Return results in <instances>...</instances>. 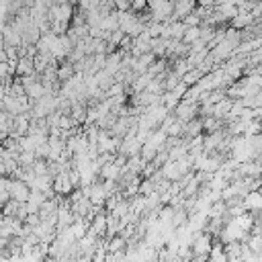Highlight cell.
Wrapping results in <instances>:
<instances>
[{
	"instance_id": "1",
	"label": "cell",
	"mask_w": 262,
	"mask_h": 262,
	"mask_svg": "<svg viewBox=\"0 0 262 262\" xmlns=\"http://www.w3.org/2000/svg\"><path fill=\"white\" fill-rule=\"evenodd\" d=\"M29 192H31V188L20 178L10 176V182H8V194H10V199H14L18 203H25L29 199Z\"/></svg>"
},
{
	"instance_id": "2",
	"label": "cell",
	"mask_w": 262,
	"mask_h": 262,
	"mask_svg": "<svg viewBox=\"0 0 262 262\" xmlns=\"http://www.w3.org/2000/svg\"><path fill=\"white\" fill-rule=\"evenodd\" d=\"M51 188H53V192L55 194H68L74 186H72V182H70V178H68V172H59V174H55L53 176V182H51Z\"/></svg>"
},
{
	"instance_id": "3",
	"label": "cell",
	"mask_w": 262,
	"mask_h": 262,
	"mask_svg": "<svg viewBox=\"0 0 262 262\" xmlns=\"http://www.w3.org/2000/svg\"><path fill=\"white\" fill-rule=\"evenodd\" d=\"M242 205H244L246 211L262 209V194H260V190H248V192L242 196Z\"/></svg>"
},
{
	"instance_id": "4",
	"label": "cell",
	"mask_w": 262,
	"mask_h": 262,
	"mask_svg": "<svg viewBox=\"0 0 262 262\" xmlns=\"http://www.w3.org/2000/svg\"><path fill=\"white\" fill-rule=\"evenodd\" d=\"M254 20H260V18H254L248 10H237V14H235L227 25H229V27H233V29H244V27L252 25Z\"/></svg>"
},
{
	"instance_id": "5",
	"label": "cell",
	"mask_w": 262,
	"mask_h": 262,
	"mask_svg": "<svg viewBox=\"0 0 262 262\" xmlns=\"http://www.w3.org/2000/svg\"><path fill=\"white\" fill-rule=\"evenodd\" d=\"M2 41H4V45H20V33L10 23H4V27H2Z\"/></svg>"
},
{
	"instance_id": "6",
	"label": "cell",
	"mask_w": 262,
	"mask_h": 262,
	"mask_svg": "<svg viewBox=\"0 0 262 262\" xmlns=\"http://www.w3.org/2000/svg\"><path fill=\"white\" fill-rule=\"evenodd\" d=\"M90 207H92V203L88 201V196H80L78 201H74V203H70V211L74 213V217H86V213L90 211Z\"/></svg>"
},
{
	"instance_id": "7",
	"label": "cell",
	"mask_w": 262,
	"mask_h": 262,
	"mask_svg": "<svg viewBox=\"0 0 262 262\" xmlns=\"http://www.w3.org/2000/svg\"><path fill=\"white\" fill-rule=\"evenodd\" d=\"M119 174H121V168L117 164H113V162L102 164L100 170H98V178H102V180H117Z\"/></svg>"
},
{
	"instance_id": "8",
	"label": "cell",
	"mask_w": 262,
	"mask_h": 262,
	"mask_svg": "<svg viewBox=\"0 0 262 262\" xmlns=\"http://www.w3.org/2000/svg\"><path fill=\"white\" fill-rule=\"evenodd\" d=\"M215 10L219 12V16H221L225 23H229V20L237 14V6L231 4V2H219V4H215Z\"/></svg>"
},
{
	"instance_id": "9",
	"label": "cell",
	"mask_w": 262,
	"mask_h": 262,
	"mask_svg": "<svg viewBox=\"0 0 262 262\" xmlns=\"http://www.w3.org/2000/svg\"><path fill=\"white\" fill-rule=\"evenodd\" d=\"M45 92H47V86H45V84H43L41 80H37V82H33L31 86H27V88H25V94L29 96L31 104H33V102H35L37 98H41V96H43Z\"/></svg>"
},
{
	"instance_id": "10",
	"label": "cell",
	"mask_w": 262,
	"mask_h": 262,
	"mask_svg": "<svg viewBox=\"0 0 262 262\" xmlns=\"http://www.w3.org/2000/svg\"><path fill=\"white\" fill-rule=\"evenodd\" d=\"M201 123H203V131H205V133L225 127V121H223V119H217V117H213V115H203V117H201Z\"/></svg>"
},
{
	"instance_id": "11",
	"label": "cell",
	"mask_w": 262,
	"mask_h": 262,
	"mask_svg": "<svg viewBox=\"0 0 262 262\" xmlns=\"http://www.w3.org/2000/svg\"><path fill=\"white\" fill-rule=\"evenodd\" d=\"M100 29H104V31H115V29H119V10H117V8H113V10L102 18Z\"/></svg>"
},
{
	"instance_id": "12",
	"label": "cell",
	"mask_w": 262,
	"mask_h": 262,
	"mask_svg": "<svg viewBox=\"0 0 262 262\" xmlns=\"http://www.w3.org/2000/svg\"><path fill=\"white\" fill-rule=\"evenodd\" d=\"M2 108H4L8 115H18V113H20V104H18L16 96H12V94H4V96H2Z\"/></svg>"
},
{
	"instance_id": "13",
	"label": "cell",
	"mask_w": 262,
	"mask_h": 262,
	"mask_svg": "<svg viewBox=\"0 0 262 262\" xmlns=\"http://www.w3.org/2000/svg\"><path fill=\"white\" fill-rule=\"evenodd\" d=\"M35 68H33V59L23 55L16 59V76H25V74H33Z\"/></svg>"
},
{
	"instance_id": "14",
	"label": "cell",
	"mask_w": 262,
	"mask_h": 262,
	"mask_svg": "<svg viewBox=\"0 0 262 262\" xmlns=\"http://www.w3.org/2000/svg\"><path fill=\"white\" fill-rule=\"evenodd\" d=\"M72 74H74V66H72L68 59H63V61H59V63H57V68H55V76H57V80H59V82L68 80Z\"/></svg>"
},
{
	"instance_id": "15",
	"label": "cell",
	"mask_w": 262,
	"mask_h": 262,
	"mask_svg": "<svg viewBox=\"0 0 262 262\" xmlns=\"http://www.w3.org/2000/svg\"><path fill=\"white\" fill-rule=\"evenodd\" d=\"M209 260H213V262H227V256H225V252H223V244H221L219 239H217V244H215V246L211 244Z\"/></svg>"
},
{
	"instance_id": "16",
	"label": "cell",
	"mask_w": 262,
	"mask_h": 262,
	"mask_svg": "<svg viewBox=\"0 0 262 262\" xmlns=\"http://www.w3.org/2000/svg\"><path fill=\"white\" fill-rule=\"evenodd\" d=\"M35 151H27V149H20L18 151V156H16V160H18V166L20 168H31V164L35 162Z\"/></svg>"
},
{
	"instance_id": "17",
	"label": "cell",
	"mask_w": 262,
	"mask_h": 262,
	"mask_svg": "<svg viewBox=\"0 0 262 262\" xmlns=\"http://www.w3.org/2000/svg\"><path fill=\"white\" fill-rule=\"evenodd\" d=\"M223 39L231 45V47H235L239 41H242V37H239V29H233V27H225V35H223Z\"/></svg>"
},
{
	"instance_id": "18",
	"label": "cell",
	"mask_w": 262,
	"mask_h": 262,
	"mask_svg": "<svg viewBox=\"0 0 262 262\" xmlns=\"http://www.w3.org/2000/svg\"><path fill=\"white\" fill-rule=\"evenodd\" d=\"M203 74L196 70V68H190V70H186L182 76H180V80L186 84V86H192V84H196L199 82V78H201Z\"/></svg>"
},
{
	"instance_id": "19",
	"label": "cell",
	"mask_w": 262,
	"mask_h": 262,
	"mask_svg": "<svg viewBox=\"0 0 262 262\" xmlns=\"http://www.w3.org/2000/svg\"><path fill=\"white\" fill-rule=\"evenodd\" d=\"M168 29H170V37L172 39H180L182 33H184V29H186V25L182 20H170L168 23Z\"/></svg>"
},
{
	"instance_id": "20",
	"label": "cell",
	"mask_w": 262,
	"mask_h": 262,
	"mask_svg": "<svg viewBox=\"0 0 262 262\" xmlns=\"http://www.w3.org/2000/svg\"><path fill=\"white\" fill-rule=\"evenodd\" d=\"M31 170L35 172V176L49 174V170H47V158H35V162L31 164Z\"/></svg>"
},
{
	"instance_id": "21",
	"label": "cell",
	"mask_w": 262,
	"mask_h": 262,
	"mask_svg": "<svg viewBox=\"0 0 262 262\" xmlns=\"http://www.w3.org/2000/svg\"><path fill=\"white\" fill-rule=\"evenodd\" d=\"M145 90L151 92V94H162V92H164V84H162V80L151 78V80L145 84Z\"/></svg>"
},
{
	"instance_id": "22",
	"label": "cell",
	"mask_w": 262,
	"mask_h": 262,
	"mask_svg": "<svg viewBox=\"0 0 262 262\" xmlns=\"http://www.w3.org/2000/svg\"><path fill=\"white\" fill-rule=\"evenodd\" d=\"M151 190H154V182H151L149 178H141V180H139V190H137V192H139V194H149Z\"/></svg>"
},
{
	"instance_id": "23",
	"label": "cell",
	"mask_w": 262,
	"mask_h": 262,
	"mask_svg": "<svg viewBox=\"0 0 262 262\" xmlns=\"http://www.w3.org/2000/svg\"><path fill=\"white\" fill-rule=\"evenodd\" d=\"M182 23L186 25V27H194V25H199L201 23V18L196 16V12L192 10V12H188L186 16H182Z\"/></svg>"
},
{
	"instance_id": "24",
	"label": "cell",
	"mask_w": 262,
	"mask_h": 262,
	"mask_svg": "<svg viewBox=\"0 0 262 262\" xmlns=\"http://www.w3.org/2000/svg\"><path fill=\"white\" fill-rule=\"evenodd\" d=\"M35 156H37V158H47V156H49V143H47V141L39 143V145L35 147Z\"/></svg>"
},
{
	"instance_id": "25",
	"label": "cell",
	"mask_w": 262,
	"mask_h": 262,
	"mask_svg": "<svg viewBox=\"0 0 262 262\" xmlns=\"http://www.w3.org/2000/svg\"><path fill=\"white\" fill-rule=\"evenodd\" d=\"M186 88H188V86H186V84H184V82L180 80V82H178V84H176V86H174V88H172L170 92H172V94H174V96H176V98L180 100V98H182V94L186 92Z\"/></svg>"
},
{
	"instance_id": "26",
	"label": "cell",
	"mask_w": 262,
	"mask_h": 262,
	"mask_svg": "<svg viewBox=\"0 0 262 262\" xmlns=\"http://www.w3.org/2000/svg\"><path fill=\"white\" fill-rule=\"evenodd\" d=\"M2 49H4V53H6V59H18V51H16V45H4Z\"/></svg>"
},
{
	"instance_id": "27",
	"label": "cell",
	"mask_w": 262,
	"mask_h": 262,
	"mask_svg": "<svg viewBox=\"0 0 262 262\" xmlns=\"http://www.w3.org/2000/svg\"><path fill=\"white\" fill-rule=\"evenodd\" d=\"M8 182H10V176L0 174V192H6L8 190Z\"/></svg>"
},
{
	"instance_id": "28",
	"label": "cell",
	"mask_w": 262,
	"mask_h": 262,
	"mask_svg": "<svg viewBox=\"0 0 262 262\" xmlns=\"http://www.w3.org/2000/svg\"><path fill=\"white\" fill-rule=\"evenodd\" d=\"M117 10H129V0H113Z\"/></svg>"
},
{
	"instance_id": "29",
	"label": "cell",
	"mask_w": 262,
	"mask_h": 262,
	"mask_svg": "<svg viewBox=\"0 0 262 262\" xmlns=\"http://www.w3.org/2000/svg\"><path fill=\"white\" fill-rule=\"evenodd\" d=\"M221 0H196V4L199 6H215V4H219Z\"/></svg>"
},
{
	"instance_id": "30",
	"label": "cell",
	"mask_w": 262,
	"mask_h": 262,
	"mask_svg": "<svg viewBox=\"0 0 262 262\" xmlns=\"http://www.w3.org/2000/svg\"><path fill=\"white\" fill-rule=\"evenodd\" d=\"M2 96H4V90H2V86H0V108H2Z\"/></svg>"
},
{
	"instance_id": "31",
	"label": "cell",
	"mask_w": 262,
	"mask_h": 262,
	"mask_svg": "<svg viewBox=\"0 0 262 262\" xmlns=\"http://www.w3.org/2000/svg\"><path fill=\"white\" fill-rule=\"evenodd\" d=\"M0 151H2V143H0Z\"/></svg>"
}]
</instances>
